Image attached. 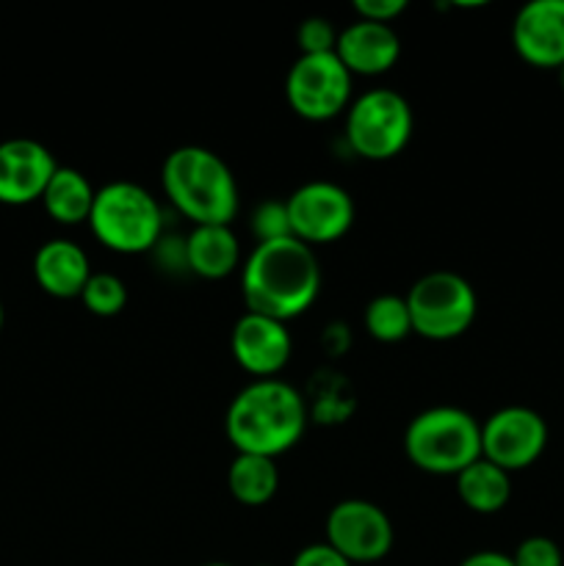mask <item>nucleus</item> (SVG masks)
I'll list each match as a JSON object with an SVG mask.
<instances>
[{
	"mask_svg": "<svg viewBox=\"0 0 564 566\" xmlns=\"http://www.w3.org/2000/svg\"><path fill=\"white\" fill-rule=\"evenodd\" d=\"M321 291V265L313 247L282 238L258 243L241 269V296L247 313L288 324L313 307Z\"/></svg>",
	"mask_w": 564,
	"mask_h": 566,
	"instance_id": "f257e3e1",
	"label": "nucleus"
},
{
	"mask_svg": "<svg viewBox=\"0 0 564 566\" xmlns=\"http://www.w3.org/2000/svg\"><path fill=\"white\" fill-rule=\"evenodd\" d=\"M227 440L238 453L276 459L307 431V403L282 379H254L227 407Z\"/></svg>",
	"mask_w": 564,
	"mask_h": 566,
	"instance_id": "f03ea898",
	"label": "nucleus"
},
{
	"mask_svg": "<svg viewBox=\"0 0 564 566\" xmlns=\"http://www.w3.org/2000/svg\"><path fill=\"white\" fill-rule=\"evenodd\" d=\"M166 199L194 227H230L238 213V182L221 155L208 147H177L160 169Z\"/></svg>",
	"mask_w": 564,
	"mask_h": 566,
	"instance_id": "7ed1b4c3",
	"label": "nucleus"
},
{
	"mask_svg": "<svg viewBox=\"0 0 564 566\" xmlns=\"http://www.w3.org/2000/svg\"><path fill=\"white\" fill-rule=\"evenodd\" d=\"M404 453L431 475H459L481 459V423L459 407H431L404 431Z\"/></svg>",
	"mask_w": 564,
	"mask_h": 566,
	"instance_id": "20e7f679",
	"label": "nucleus"
},
{
	"mask_svg": "<svg viewBox=\"0 0 564 566\" xmlns=\"http://www.w3.org/2000/svg\"><path fill=\"white\" fill-rule=\"evenodd\" d=\"M88 227L105 249L116 254L153 252L164 232L158 199L138 182L116 180L94 193Z\"/></svg>",
	"mask_w": 564,
	"mask_h": 566,
	"instance_id": "39448f33",
	"label": "nucleus"
},
{
	"mask_svg": "<svg viewBox=\"0 0 564 566\" xmlns=\"http://www.w3.org/2000/svg\"><path fill=\"white\" fill-rule=\"evenodd\" d=\"M412 130V108L407 97L393 88H370L348 105L346 142L365 160H390L401 155Z\"/></svg>",
	"mask_w": 564,
	"mask_h": 566,
	"instance_id": "423d86ee",
	"label": "nucleus"
},
{
	"mask_svg": "<svg viewBox=\"0 0 564 566\" xmlns=\"http://www.w3.org/2000/svg\"><path fill=\"white\" fill-rule=\"evenodd\" d=\"M404 298L415 335L437 343L464 335L479 313L473 285L453 271H431L420 276Z\"/></svg>",
	"mask_w": 564,
	"mask_h": 566,
	"instance_id": "0eeeda50",
	"label": "nucleus"
},
{
	"mask_svg": "<svg viewBox=\"0 0 564 566\" xmlns=\"http://www.w3.org/2000/svg\"><path fill=\"white\" fill-rule=\"evenodd\" d=\"M352 77L335 53L299 55L285 77L288 105L307 122L335 119L352 105Z\"/></svg>",
	"mask_w": 564,
	"mask_h": 566,
	"instance_id": "6e6552de",
	"label": "nucleus"
},
{
	"mask_svg": "<svg viewBox=\"0 0 564 566\" xmlns=\"http://www.w3.org/2000/svg\"><path fill=\"white\" fill-rule=\"evenodd\" d=\"M547 448V423L529 407H503L481 423V459L506 473L531 468Z\"/></svg>",
	"mask_w": 564,
	"mask_h": 566,
	"instance_id": "1a4fd4ad",
	"label": "nucleus"
},
{
	"mask_svg": "<svg viewBox=\"0 0 564 566\" xmlns=\"http://www.w3.org/2000/svg\"><path fill=\"white\" fill-rule=\"evenodd\" d=\"M285 205L293 238L307 247L341 241L354 224L352 193L335 182H304L285 199Z\"/></svg>",
	"mask_w": 564,
	"mask_h": 566,
	"instance_id": "9d476101",
	"label": "nucleus"
},
{
	"mask_svg": "<svg viewBox=\"0 0 564 566\" xmlns=\"http://www.w3.org/2000/svg\"><path fill=\"white\" fill-rule=\"evenodd\" d=\"M396 531L376 503L341 501L326 517V545L335 547L348 564H376L393 551Z\"/></svg>",
	"mask_w": 564,
	"mask_h": 566,
	"instance_id": "9b49d317",
	"label": "nucleus"
},
{
	"mask_svg": "<svg viewBox=\"0 0 564 566\" xmlns=\"http://www.w3.org/2000/svg\"><path fill=\"white\" fill-rule=\"evenodd\" d=\"M230 348L236 363L247 374L258 376V379H274L291 359L293 340L282 321L243 313L232 326Z\"/></svg>",
	"mask_w": 564,
	"mask_h": 566,
	"instance_id": "f8f14e48",
	"label": "nucleus"
},
{
	"mask_svg": "<svg viewBox=\"0 0 564 566\" xmlns=\"http://www.w3.org/2000/svg\"><path fill=\"white\" fill-rule=\"evenodd\" d=\"M512 44L536 70L564 66V0H531L512 22Z\"/></svg>",
	"mask_w": 564,
	"mask_h": 566,
	"instance_id": "ddd939ff",
	"label": "nucleus"
},
{
	"mask_svg": "<svg viewBox=\"0 0 564 566\" xmlns=\"http://www.w3.org/2000/svg\"><path fill=\"white\" fill-rule=\"evenodd\" d=\"M59 164L44 144L33 138H9L0 144V202L31 205L42 199Z\"/></svg>",
	"mask_w": 564,
	"mask_h": 566,
	"instance_id": "4468645a",
	"label": "nucleus"
},
{
	"mask_svg": "<svg viewBox=\"0 0 564 566\" xmlns=\"http://www.w3.org/2000/svg\"><path fill=\"white\" fill-rule=\"evenodd\" d=\"M335 55L352 75H385L401 55V39L393 25L357 20L337 33Z\"/></svg>",
	"mask_w": 564,
	"mask_h": 566,
	"instance_id": "2eb2a0df",
	"label": "nucleus"
},
{
	"mask_svg": "<svg viewBox=\"0 0 564 566\" xmlns=\"http://www.w3.org/2000/svg\"><path fill=\"white\" fill-rule=\"evenodd\" d=\"M33 276L50 296L75 298L86 287L92 265H88V254L77 243L66 241V238H53L39 247L36 258H33Z\"/></svg>",
	"mask_w": 564,
	"mask_h": 566,
	"instance_id": "dca6fc26",
	"label": "nucleus"
},
{
	"mask_svg": "<svg viewBox=\"0 0 564 566\" xmlns=\"http://www.w3.org/2000/svg\"><path fill=\"white\" fill-rule=\"evenodd\" d=\"M186 263L202 280H224L241 263V247L232 227H194L186 238Z\"/></svg>",
	"mask_w": 564,
	"mask_h": 566,
	"instance_id": "f3484780",
	"label": "nucleus"
},
{
	"mask_svg": "<svg viewBox=\"0 0 564 566\" xmlns=\"http://www.w3.org/2000/svg\"><path fill=\"white\" fill-rule=\"evenodd\" d=\"M94 188L92 182L86 180V175L72 166H59L55 175L50 177L48 188L42 193V205L48 210V216L59 224H81V221H88V213H92L94 205Z\"/></svg>",
	"mask_w": 564,
	"mask_h": 566,
	"instance_id": "a211bd4d",
	"label": "nucleus"
},
{
	"mask_svg": "<svg viewBox=\"0 0 564 566\" xmlns=\"http://www.w3.org/2000/svg\"><path fill=\"white\" fill-rule=\"evenodd\" d=\"M457 495L470 512L498 514L501 509H506L509 497H512V481H509L506 470L479 459L457 475Z\"/></svg>",
	"mask_w": 564,
	"mask_h": 566,
	"instance_id": "6ab92c4d",
	"label": "nucleus"
},
{
	"mask_svg": "<svg viewBox=\"0 0 564 566\" xmlns=\"http://www.w3.org/2000/svg\"><path fill=\"white\" fill-rule=\"evenodd\" d=\"M227 490L243 506H263L280 490V468L274 459L238 453L227 470Z\"/></svg>",
	"mask_w": 564,
	"mask_h": 566,
	"instance_id": "aec40b11",
	"label": "nucleus"
},
{
	"mask_svg": "<svg viewBox=\"0 0 564 566\" xmlns=\"http://www.w3.org/2000/svg\"><path fill=\"white\" fill-rule=\"evenodd\" d=\"M365 329L379 343H401L412 335V318H409L407 298L404 296H376L365 307Z\"/></svg>",
	"mask_w": 564,
	"mask_h": 566,
	"instance_id": "412c9836",
	"label": "nucleus"
},
{
	"mask_svg": "<svg viewBox=\"0 0 564 566\" xmlns=\"http://www.w3.org/2000/svg\"><path fill=\"white\" fill-rule=\"evenodd\" d=\"M81 298L92 315L114 318V315H119L122 310H125L127 287L116 274H92L86 287H83Z\"/></svg>",
	"mask_w": 564,
	"mask_h": 566,
	"instance_id": "4be33fe9",
	"label": "nucleus"
},
{
	"mask_svg": "<svg viewBox=\"0 0 564 566\" xmlns=\"http://www.w3.org/2000/svg\"><path fill=\"white\" fill-rule=\"evenodd\" d=\"M252 235L258 238V243L269 241H282V238H293L291 232V219H288V205L285 199H265L263 205H258L252 213Z\"/></svg>",
	"mask_w": 564,
	"mask_h": 566,
	"instance_id": "5701e85b",
	"label": "nucleus"
},
{
	"mask_svg": "<svg viewBox=\"0 0 564 566\" xmlns=\"http://www.w3.org/2000/svg\"><path fill=\"white\" fill-rule=\"evenodd\" d=\"M296 42H299V50H302V55L335 53L337 31L326 17H307V20L299 22Z\"/></svg>",
	"mask_w": 564,
	"mask_h": 566,
	"instance_id": "b1692460",
	"label": "nucleus"
},
{
	"mask_svg": "<svg viewBox=\"0 0 564 566\" xmlns=\"http://www.w3.org/2000/svg\"><path fill=\"white\" fill-rule=\"evenodd\" d=\"M514 566H564L562 551L547 536H529L518 545L512 556Z\"/></svg>",
	"mask_w": 564,
	"mask_h": 566,
	"instance_id": "393cba45",
	"label": "nucleus"
},
{
	"mask_svg": "<svg viewBox=\"0 0 564 566\" xmlns=\"http://www.w3.org/2000/svg\"><path fill=\"white\" fill-rule=\"evenodd\" d=\"M352 9L357 11L359 20L390 25L396 17H401L407 11V0H357Z\"/></svg>",
	"mask_w": 564,
	"mask_h": 566,
	"instance_id": "a878e982",
	"label": "nucleus"
},
{
	"mask_svg": "<svg viewBox=\"0 0 564 566\" xmlns=\"http://www.w3.org/2000/svg\"><path fill=\"white\" fill-rule=\"evenodd\" d=\"M291 566H354V564H348L346 558H343L335 547L326 545V542H315V545L302 547Z\"/></svg>",
	"mask_w": 564,
	"mask_h": 566,
	"instance_id": "bb28decb",
	"label": "nucleus"
},
{
	"mask_svg": "<svg viewBox=\"0 0 564 566\" xmlns=\"http://www.w3.org/2000/svg\"><path fill=\"white\" fill-rule=\"evenodd\" d=\"M459 566H514L512 556L506 553H498V551H479V553H470Z\"/></svg>",
	"mask_w": 564,
	"mask_h": 566,
	"instance_id": "cd10ccee",
	"label": "nucleus"
},
{
	"mask_svg": "<svg viewBox=\"0 0 564 566\" xmlns=\"http://www.w3.org/2000/svg\"><path fill=\"white\" fill-rule=\"evenodd\" d=\"M558 81H562V88H564V66H558Z\"/></svg>",
	"mask_w": 564,
	"mask_h": 566,
	"instance_id": "c85d7f7f",
	"label": "nucleus"
},
{
	"mask_svg": "<svg viewBox=\"0 0 564 566\" xmlns=\"http://www.w3.org/2000/svg\"><path fill=\"white\" fill-rule=\"evenodd\" d=\"M202 566H232V564H224V562H213V564H202Z\"/></svg>",
	"mask_w": 564,
	"mask_h": 566,
	"instance_id": "c756f323",
	"label": "nucleus"
},
{
	"mask_svg": "<svg viewBox=\"0 0 564 566\" xmlns=\"http://www.w3.org/2000/svg\"><path fill=\"white\" fill-rule=\"evenodd\" d=\"M0 329H3V304H0Z\"/></svg>",
	"mask_w": 564,
	"mask_h": 566,
	"instance_id": "7c9ffc66",
	"label": "nucleus"
}]
</instances>
